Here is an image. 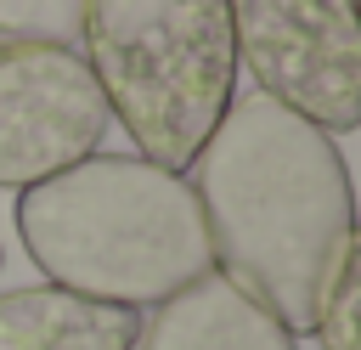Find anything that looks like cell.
<instances>
[{"instance_id":"cell-1","label":"cell","mask_w":361,"mask_h":350,"mask_svg":"<svg viewBox=\"0 0 361 350\" xmlns=\"http://www.w3.org/2000/svg\"><path fill=\"white\" fill-rule=\"evenodd\" d=\"M186 169L214 271L293 339L310 333L327 271L355 248V192L338 135L254 90L226 107Z\"/></svg>"},{"instance_id":"cell-2","label":"cell","mask_w":361,"mask_h":350,"mask_svg":"<svg viewBox=\"0 0 361 350\" xmlns=\"http://www.w3.org/2000/svg\"><path fill=\"white\" fill-rule=\"evenodd\" d=\"M17 237L45 282L152 310L214 271L197 192L141 152H90L17 192Z\"/></svg>"},{"instance_id":"cell-3","label":"cell","mask_w":361,"mask_h":350,"mask_svg":"<svg viewBox=\"0 0 361 350\" xmlns=\"http://www.w3.org/2000/svg\"><path fill=\"white\" fill-rule=\"evenodd\" d=\"M79 56L135 152L180 175L237 102L226 0H79Z\"/></svg>"},{"instance_id":"cell-4","label":"cell","mask_w":361,"mask_h":350,"mask_svg":"<svg viewBox=\"0 0 361 350\" xmlns=\"http://www.w3.org/2000/svg\"><path fill=\"white\" fill-rule=\"evenodd\" d=\"M237 68L254 90L327 135L361 124V28L355 0H226Z\"/></svg>"},{"instance_id":"cell-5","label":"cell","mask_w":361,"mask_h":350,"mask_svg":"<svg viewBox=\"0 0 361 350\" xmlns=\"http://www.w3.org/2000/svg\"><path fill=\"white\" fill-rule=\"evenodd\" d=\"M113 113L85 56L45 34H0V186L23 192L90 158Z\"/></svg>"},{"instance_id":"cell-6","label":"cell","mask_w":361,"mask_h":350,"mask_svg":"<svg viewBox=\"0 0 361 350\" xmlns=\"http://www.w3.org/2000/svg\"><path fill=\"white\" fill-rule=\"evenodd\" d=\"M141 350H299V339L248 299L226 271H203L164 305H152V322L135 339Z\"/></svg>"},{"instance_id":"cell-7","label":"cell","mask_w":361,"mask_h":350,"mask_svg":"<svg viewBox=\"0 0 361 350\" xmlns=\"http://www.w3.org/2000/svg\"><path fill=\"white\" fill-rule=\"evenodd\" d=\"M141 310L68 294L56 282L0 288V350H135Z\"/></svg>"},{"instance_id":"cell-8","label":"cell","mask_w":361,"mask_h":350,"mask_svg":"<svg viewBox=\"0 0 361 350\" xmlns=\"http://www.w3.org/2000/svg\"><path fill=\"white\" fill-rule=\"evenodd\" d=\"M355 305H361V243L338 254V265L327 271L322 282V299H316V322L310 333L322 339V350H361V322H355Z\"/></svg>"}]
</instances>
